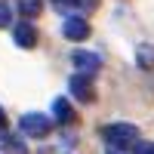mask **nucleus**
I'll list each match as a JSON object with an SVG mask.
<instances>
[{"instance_id":"nucleus-1","label":"nucleus","mask_w":154,"mask_h":154,"mask_svg":"<svg viewBox=\"0 0 154 154\" xmlns=\"http://www.w3.org/2000/svg\"><path fill=\"white\" fill-rule=\"evenodd\" d=\"M102 139L111 145V151H126V148H133L139 142V130L133 123H108L105 130H102Z\"/></svg>"},{"instance_id":"nucleus-2","label":"nucleus","mask_w":154,"mask_h":154,"mask_svg":"<svg viewBox=\"0 0 154 154\" xmlns=\"http://www.w3.org/2000/svg\"><path fill=\"white\" fill-rule=\"evenodd\" d=\"M19 130H22V136H31V139H46V136H49V130H53V120H49L46 114H40V111H31V114H22Z\"/></svg>"},{"instance_id":"nucleus-3","label":"nucleus","mask_w":154,"mask_h":154,"mask_svg":"<svg viewBox=\"0 0 154 154\" xmlns=\"http://www.w3.org/2000/svg\"><path fill=\"white\" fill-rule=\"evenodd\" d=\"M71 62H74L77 74H86V77H93V74L99 71V65H102L99 53H89V49H74V53H71Z\"/></svg>"},{"instance_id":"nucleus-4","label":"nucleus","mask_w":154,"mask_h":154,"mask_svg":"<svg viewBox=\"0 0 154 154\" xmlns=\"http://www.w3.org/2000/svg\"><path fill=\"white\" fill-rule=\"evenodd\" d=\"M62 34H65L68 40H86L89 37V22L80 19V16H71V19H65V25H62Z\"/></svg>"},{"instance_id":"nucleus-5","label":"nucleus","mask_w":154,"mask_h":154,"mask_svg":"<svg viewBox=\"0 0 154 154\" xmlns=\"http://www.w3.org/2000/svg\"><path fill=\"white\" fill-rule=\"evenodd\" d=\"M71 93L77 102H93V77H86V74H74L71 77Z\"/></svg>"},{"instance_id":"nucleus-6","label":"nucleus","mask_w":154,"mask_h":154,"mask_svg":"<svg viewBox=\"0 0 154 154\" xmlns=\"http://www.w3.org/2000/svg\"><path fill=\"white\" fill-rule=\"evenodd\" d=\"M12 40H16V46H25V49H31L37 43V28L31 22H19L16 28H12Z\"/></svg>"},{"instance_id":"nucleus-7","label":"nucleus","mask_w":154,"mask_h":154,"mask_svg":"<svg viewBox=\"0 0 154 154\" xmlns=\"http://www.w3.org/2000/svg\"><path fill=\"white\" fill-rule=\"evenodd\" d=\"M0 154H28V148H25V142H22L19 136L0 133Z\"/></svg>"},{"instance_id":"nucleus-8","label":"nucleus","mask_w":154,"mask_h":154,"mask_svg":"<svg viewBox=\"0 0 154 154\" xmlns=\"http://www.w3.org/2000/svg\"><path fill=\"white\" fill-rule=\"evenodd\" d=\"M53 117H56L59 123H71V120H74V111H71V102H68L65 96H59V99L53 102Z\"/></svg>"},{"instance_id":"nucleus-9","label":"nucleus","mask_w":154,"mask_h":154,"mask_svg":"<svg viewBox=\"0 0 154 154\" xmlns=\"http://www.w3.org/2000/svg\"><path fill=\"white\" fill-rule=\"evenodd\" d=\"M136 62H139V68H154V46H139L136 49Z\"/></svg>"},{"instance_id":"nucleus-10","label":"nucleus","mask_w":154,"mask_h":154,"mask_svg":"<svg viewBox=\"0 0 154 154\" xmlns=\"http://www.w3.org/2000/svg\"><path fill=\"white\" fill-rule=\"evenodd\" d=\"M19 12H22L25 19L40 16V0H19Z\"/></svg>"},{"instance_id":"nucleus-11","label":"nucleus","mask_w":154,"mask_h":154,"mask_svg":"<svg viewBox=\"0 0 154 154\" xmlns=\"http://www.w3.org/2000/svg\"><path fill=\"white\" fill-rule=\"evenodd\" d=\"M133 154H154V142H136Z\"/></svg>"},{"instance_id":"nucleus-12","label":"nucleus","mask_w":154,"mask_h":154,"mask_svg":"<svg viewBox=\"0 0 154 154\" xmlns=\"http://www.w3.org/2000/svg\"><path fill=\"white\" fill-rule=\"evenodd\" d=\"M9 22H12V12H9V6H6V3H0V28H6Z\"/></svg>"},{"instance_id":"nucleus-13","label":"nucleus","mask_w":154,"mask_h":154,"mask_svg":"<svg viewBox=\"0 0 154 154\" xmlns=\"http://www.w3.org/2000/svg\"><path fill=\"white\" fill-rule=\"evenodd\" d=\"M53 3H56L59 9H71V6H77V0H53Z\"/></svg>"},{"instance_id":"nucleus-14","label":"nucleus","mask_w":154,"mask_h":154,"mask_svg":"<svg viewBox=\"0 0 154 154\" xmlns=\"http://www.w3.org/2000/svg\"><path fill=\"white\" fill-rule=\"evenodd\" d=\"M6 130V114H3V108H0V133Z\"/></svg>"},{"instance_id":"nucleus-15","label":"nucleus","mask_w":154,"mask_h":154,"mask_svg":"<svg viewBox=\"0 0 154 154\" xmlns=\"http://www.w3.org/2000/svg\"><path fill=\"white\" fill-rule=\"evenodd\" d=\"M111 154H120V151H111Z\"/></svg>"}]
</instances>
